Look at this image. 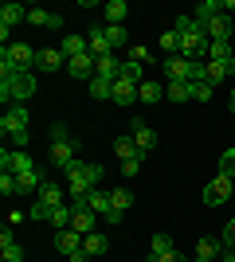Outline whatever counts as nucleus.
<instances>
[{"instance_id":"ddd939ff","label":"nucleus","mask_w":235,"mask_h":262,"mask_svg":"<svg viewBox=\"0 0 235 262\" xmlns=\"http://www.w3.org/2000/svg\"><path fill=\"white\" fill-rule=\"evenodd\" d=\"M220 254H224V243L216 239V235H204L196 243V262H220Z\"/></svg>"},{"instance_id":"72a5a7b5","label":"nucleus","mask_w":235,"mask_h":262,"mask_svg":"<svg viewBox=\"0 0 235 262\" xmlns=\"http://www.w3.org/2000/svg\"><path fill=\"white\" fill-rule=\"evenodd\" d=\"M165 98H168V102H192L188 82H165Z\"/></svg>"},{"instance_id":"a878e982","label":"nucleus","mask_w":235,"mask_h":262,"mask_svg":"<svg viewBox=\"0 0 235 262\" xmlns=\"http://www.w3.org/2000/svg\"><path fill=\"white\" fill-rule=\"evenodd\" d=\"M59 51L67 55V59L87 55V51H90V39H82V35H63V39H59Z\"/></svg>"},{"instance_id":"39448f33","label":"nucleus","mask_w":235,"mask_h":262,"mask_svg":"<svg viewBox=\"0 0 235 262\" xmlns=\"http://www.w3.org/2000/svg\"><path fill=\"white\" fill-rule=\"evenodd\" d=\"M231 192H235L231 176H216V180H208V188H204V204H208V208H220V204L231 200Z\"/></svg>"},{"instance_id":"e433bc0d","label":"nucleus","mask_w":235,"mask_h":262,"mask_svg":"<svg viewBox=\"0 0 235 262\" xmlns=\"http://www.w3.org/2000/svg\"><path fill=\"white\" fill-rule=\"evenodd\" d=\"M118 78H130V82H137V86H141V82H145V78H141V63H134V59H122V71H118Z\"/></svg>"},{"instance_id":"a18cd8bd","label":"nucleus","mask_w":235,"mask_h":262,"mask_svg":"<svg viewBox=\"0 0 235 262\" xmlns=\"http://www.w3.org/2000/svg\"><path fill=\"white\" fill-rule=\"evenodd\" d=\"M87 180H90V188L102 184V164H87Z\"/></svg>"},{"instance_id":"de8ad7c7","label":"nucleus","mask_w":235,"mask_h":262,"mask_svg":"<svg viewBox=\"0 0 235 262\" xmlns=\"http://www.w3.org/2000/svg\"><path fill=\"white\" fill-rule=\"evenodd\" d=\"M130 59H134V63H149V51H145V47H134V43H130Z\"/></svg>"},{"instance_id":"c03bdc74","label":"nucleus","mask_w":235,"mask_h":262,"mask_svg":"<svg viewBox=\"0 0 235 262\" xmlns=\"http://www.w3.org/2000/svg\"><path fill=\"white\" fill-rule=\"evenodd\" d=\"M220 243H224V251H235V219L224 227V235H220Z\"/></svg>"},{"instance_id":"c756f323","label":"nucleus","mask_w":235,"mask_h":262,"mask_svg":"<svg viewBox=\"0 0 235 262\" xmlns=\"http://www.w3.org/2000/svg\"><path fill=\"white\" fill-rule=\"evenodd\" d=\"M118 71H122V59L118 55H106V59H98V67H94V78H118Z\"/></svg>"},{"instance_id":"7ed1b4c3","label":"nucleus","mask_w":235,"mask_h":262,"mask_svg":"<svg viewBox=\"0 0 235 262\" xmlns=\"http://www.w3.org/2000/svg\"><path fill=\"white\" fill-rule=\"evenodd\" d=\"M0 168L12 172V176H24V172H32V168H39V164L24 153V149H4V153H0Z\"/></svg>"},{"instance_id":"f3484780","label":"nucleus","mask_w":235,"mask_h":262,"mask_svg":"<svg viewBox=\"0 0 235 262\" xmlns=\"http://www.w3.org/2000/svg\"><path fill=\"white\" fill-rule=\"evenodd\" d=\"M177 247H173V235H165V231H157L153 235V247H149L145 262H165V254H173Z\"/></svg>"},{"instance_id":"9d476101","label":"nucleus","mask_w":235,"mask_h":262,"mask_svg":"<svg viewBox=\"0 0 235 262\" xmlns=\"http://www.w3.org/2000/svg\"><path fill=\"white\" fill-rule=\"evenodd\" d=\"M39 204H44V208H51V211L63 208V204H71V200H67V188L55 184V180H47V184L39 188Z\"/></svg>"},{"instance_id":"864d4df0","label":"nucleus","mask_w":235,"mask_h":262,"mask_svg":"<svg viewBox=\"0 0 235 262\" xmlns=\"http://www.w3.org/2000/svg\"><path fill=\"white\" fill-rule=\"evenodd\" d=\"M227 106H231V114H235V86H231V94H227Z\"/></svg>"},{"instance_id":"412c9836","label":"nucleus","mask_w":235,"mask_h":262,"mask_svg":"<svg viewBox=\"0 0 235 262\" xmlns=\"http://www.w3.org/2000/svg\"><path fill=\"white\" fill-rule=\"evenodd\" d=\"M16 184H20V196H39V188H44L47 180H44V172H39V168H32V172L16 176Z\"/></svg>"},{"instance_id":"9b49d317","label":"nucleus","mask_w":235,"mask_h":262,"mask_svg":"<svg viewBox=\"0 0 235 262\" xmlns=\"http://www.w3.org/2000/svg\"><path fill=\"white\" fill-rule=\"evenodd\" d=\"M94 67H98V59L94 55H75V59H67V75L71 78H94Z\"/></svg>"},{"instance_id":"f257e3e1","label":"nucleus","mask_w":235,"mask_h":262,"mask_svg":"<svg viewBox=\"0 0 235 262\" xmlns=\"http://www.w3.org/2000/svg\"><path fill=\"white\" fill-rule=\"evenodd\" d=\"M173 32L180 35V59H188V63L208 59V35H204V28L192 20V16H177Z\"/></svg>"},{"instance_id":"49530a36","label":"nucleus","mask_w":235,"mask_h":262,"mask_svg":"<svg viewBox=\"0 0 235 262\" xmlns=\"http://www.w3.org/2000/svg\"><path fill=\"white\" fill-rule=\"evenodd\" d=\"M51 141H71V133H67V125H63V121H55V125H51Z\"/></svg>"},{"instance_id":"a211bd4d","label":"nucleus","mask_w":235,"mask_h":262,"mask_svg":"<svg viewBox=\"0 0 235 262\" xmlns=\"http://www.w3.org/2000/svg\"><path fill=\"white\" fill-rule=\"evenodd\" d=\"M55 251L71 258L75 251H82V235H78V231H71V227H67V231H55Z\"/></svg>"},{"instance_id":"f03ea898","label":"nucleus","mask_w":235,"mask_h":262,"mask_svg":"<svg viewBox=\"0 0 235 262\" xmlns=\"http://www.w3.org/2000/svg\"><path fill=\"white\" fill-rule=\"evenodd\" d=\"M35 94V75L32 71H20L12 78H0V98L4 102H28Z\"/></svg>"},{"instance_id":"bb28decb","label":"nucleus","mask_w":235,"mask_h":262,"mask_svg":"<svg viewBox=\"0 0 235 262\" xmlns=\"http://www.w3.org/2000/svg\"><path fill=\"white\" fill-rule=\"evenodd\" d=\"M220 12H224V4H220V0H204V4H196V12H192V20H196V24L204 28V24H212L216 16H220Z\"/></svg>"},{"instance_id":"7c9ffc66","label":"nucleus","mask_w":235,"mask_h":262,"mask_svg":"<svg viewBox=\"0 0 235 262\" xmlns=\"http://www.w3.org/2000/svg\"><path fill=\"white\" fill-rule=\"evenodd\" d=\"M114 153H118V161H134V157H145L141 149H137L134 137H118V141H114Z\"/></svg>"},{"instance_id":"09e8293b","label":"nucleus","mask_w":235,"mask_h":262,"mask_svg":"<svg viewBox=\"0 0 235 262\" xmlns=\"http://www.w3.org/2000/svg\"><path fill=\"white\" fill-rule=\"evenodd\" d=\"M71 262H90V254L87 251H75V254H71Z\"/></svg>"},{"instance_id":"0eeeda50","label":"nucleus","mask_w":235,"mask_h":262,"mask_svg":"<svg viewBox=\"0 0 235 262\" xmlns=\"http://www.w3.org/2000/svg\"><path fill=\"white\" fill-rule=\"evenodd\" d=\"M35 67L39 71H67V55L59 51V47H39V55H35Z\"/></svg>"},{"instance_id":"aec40b11","label":"nucleus","mask_w":235,"mask_h":262,"mask_svg":"<svg viewBox=\"0 0 235 262\" xmlns=\"http://www.w3.org/2000/svg\"><path fill=\"white\" fill-rule=\"evenodd\" d=\"M82 251H87L90 258H102V254L110 251V239H106L102 231H90V235H82Z\"/></svg>"},{"instance_id":"b1692460","label":"nucleus","mask_w":235,"mask_h":262,"mask_svg":"<svg viewBox=\"0 0 235 262\" xmlns=\"http://www.w3.org/2000/svg\"><path fill=\"white\" fill-rule=\"evenodd\" d=\"M125 16H130V4H125V0L102 4V24H125Z\"/></svg>"},{"instance_id":"20e7f679","label":"nucleus","mask_w":235,"mask_h":262,"mask_svg":"<svg viewBox=\"0 0 235 262\" xmlns=\"http://www.w3.org/2000/svg\"><path fill=\"white\" fill-rule=\"evenodd\" d=\"M35 55H39V51L28 47V43H8L4 51H0V59H8L16 71H32V67H35Z\"/></svg>"},{"instance_id":"8fccbe9b","label":"nucleus","mask_w":235,"mask_h":262,"mask_svg":"<svg viewBox=\"0 0 235 262\" xmlns=\"http://www.w3.org/2000/svg\"><path fill=\"white\" fill-rule=\"evenodd\" d=\"M165 262H188V258H184L180 251H173V254H165Z\"/></svg>"},{"instance_id":"ea45409f","label":"nucleus","mask_w":235,"mask_h":262,"mask_svg":"<svg viewBox=\"0 0 235 262\" xmlns=\"http://www.w3.org/2000/svg\"><path fill=\"white\" fill-rule=\"evenodd\" d=\"M188 90H192V102H208L216 86H208V82H188Z\"/></svg>"},{"instance_id":"5fc2aeb1","label":"nucleus","mask_w":235,"mask_h":262,"mask_svg":"<svg viewBox=\"0 0 235 262\" xmlns=\"http://www.w3.org/2000/svg\"><path fill=\"white\" fill-rule=\"evenodd\" d=\"M227 75H235V59H227Z\"/></svg>"},{"instance_id":"f704fd0d","label":"nucleus","mask_w":235,"mask_h":262,"mask_svg":"<svg viewBox=\"0 0 235 262\" xmlns=\"http://www.w3.org/2000/svg\"><path fill=\"white\" fill-rule=\"evenodd\" d=\"M106 39H110V47H125V43H130L125 24H106Z\"/></svg>"},{"instance_id":"f8f14e48","label":"nucleus","mask_w":235,"mask_h":262,"mask_svg":"<svg viewBox=\"0 0 235 262\" xmlns=\"http://www.w3.org/2000/svg\"><path fill=\"white\" fill-rule=\"evenodd\" d=\"M90 55H94V59H106V55H114L110 39H106V24H90Z\"/></svg>"},{"instance_id":"473e14b6","label":"nucleus","mask_w":235,"mask_h":262,"mask_svg":"<svg viewBox=\"0 0 235 262\" xmlns=\"http://www.w3.org/2000/svg\"><path fill=\"white\" fill-rule=\"evenodd\" d=\"M71 219H75V208H71V204H63V208L51 211V219H47V223H51L55 231H67V227H71Z\"/></svg>"},{"instance_id":"4be33fe9","label":"nucleus","mask_w":235,"mask_h":262,"mask_svg":"<svg viewBox=\"0 0 235 262\" xmlns=\"http://www.w3.org/2000/svg\"><path fill=\"white\" fill-rule=\"evenodd\" d=\"M231 32H235V24L227 20L224 12H220L212 24H204V35H208V39H231Z\"/></svg>"},{"instance_id":"37998d69","label":"nucleus","mask_w":235,"mask_h":262,"mask_svg":"<svg viewBox=\"0 0 235 262\" xmlns=\"http://www.w3.org/2000/svg\"><path fill=\"white\" fill-rule=\"evenodd\" d=\"M141 161H145V157H134V161H122V164H118V172H122V176H137Z\"/></svg>"},{"instance_id":"cd10ccee","label":"nucleus","mask_w":235,"mask_h":262,"mask_svg":"<svg viewBox=\"0 0 235 262\" xmlns=\"http://www.w3.org/2000/svg\"><path fill=\"white\" fill-rule=\"evenodd\" d=\"M20 20H28V8H24V4H4V8H0V28L12 32Z\"/></svg>"},{"instance_id":"79ce46f5","label":"nucleus","mask_w":235,"mask_h":262,"mask_svg":"<svg viewBox=\"0 0 235 262\" xmlns=\"http://www.w3.org/2000/svg\"><path fill=\"white\" fill-rule=\"evenodd\" d=\"M220 176H231L235 180V149H227V153L220 157Z\"/></svg>"},{"instance_id":"6e6552de","label":"nucleus","mask_w":235,"mask_h":262,"mask_svg":"<svg viewBox=\"0 0 235 262\" xmlns=\"http://www.w3.org/2000/svg\"><path fill=\"white\" fill-rule=\"evenodd\" d=\"M75 153H78V137H71V141H51V164H55L59 172L75 161Z\"/></svg>"},{"instance_id":"3c124183","label":"nucleus","mask_w":235,"mask_h":262,"mask_svg":"<svg viewBox=\"0 0 235 262\" xmlns=\"http://www.w3.org/2000/svg\"><path fill=\"white\" fill-rule=\"evenodd\" d=\"M220 262H235V251H224V254H220Z\"/></svg>"},{"instance_id":"4c0bfd02","label":"nucleus","mask_w":235,"mask_h":262,"mask_svg":"<svg viewBox=\"0 0 235 262\" xmlns=\"http://www.w3.org/2000/svg\"><path fill=\"white\" fill-rule=\"evenodd\" d=\"M204 71H208V86L227 82V63H204Z\"/></svg>"},{"instance_id":"603ef678","label":"nucleus","mask_w":235,"mask_h":262,"mask_svg":"<svg viewBox=\"0 0 235 262\" xmlns=\"http://www.w3.org/2000/svg\"><path fill=\"white\" fill-rule=\"evenodd\" d=\"M224 4V12H235V0H220Z\"/></svg>"},{"instance_id":"393cba45","label":"nucleus","mask_w":235,"mask_h":262,"mask_svg":"<svg viewBox=\"0 0 235 262\" xmlns=\"http://www.w3.org/2000/svg\"><path fill=\"white\" fill-rule=\"evenodd\" d=\"M137 98L145 102V106H157V102L165 98V86H161V82H157V78H145V82H141V86H137Z\"/></svg>"},{"instance_id":"4468645a","label":"nucleus","mask_w":235,"mask_h":262,"mask_svg":"<svg viewBox=\"0 0 235 262\" xmlns=\"http://www.w3.org/2000/svg\"><path fill=\"white\" fill-rule=\"evenodd\" d=\"M87 208L94 211V215H102V219H106V215L114 211V200H110V192H102V188H90V192H87Z\"/></svg>"},{"instance_id":"423d86ee","label":"nucleus","mask_w":235,"mask_h":262,"mask_svg":"<svg viewBox=\"0 0 235 262\" xmlns=\"http://www.w3.org/2000/svg\"><path fill=\"white\" fill-rule=\"evenodd\" d=\"M0 133H4V137L28 133V106H8V114L0 118Z\"/></svg>"},{"instance_id":"5701e85b","label":"nucleus","mask_w":235,"mask_h":262,"mask_svg":"<svg viewBox=\"0 0 235 262\" xmlns=\"http://www.w3.org/2000/svg\"><path fill=\"white\" fill-rule=\"evenodd\" d=\"M134 98H137V82L114 78V102H118V106H134Z\"/></svg>"},{"instance_id":"2eb2a0df","label":"nucleus","mask_w":235,"mask_h":262,"mask_svg":"<svg viewBox=\"0 0 235 262\" xmlns=\"http://www.w3.org/2000/svg\"><path fill=\"white\" fill-rule=\"evenodd\" d=\"M28 24H35V28H51V32H59V28H63V16H59V12H47V8H28Z\"/></svg>"},{"instance_id":"c9c22d12","label":"nucleus","mask_w":235,"mask_h":262,"mask_svg":"<svg viewBox=\"0 0 235 262\" xmlns=\"http://www.w3.org/2000/svg\"><path fill=\"white\" fill-rule=\"evenodd\" d=\"M130 137H134V141H137V149H141V153H149V149H153V145H157V133L149 129V125H141V129H134V133H130Z\"/></svg>"},{"instance_id":"1a4fd4ad","label":"nucleus","mask_w":235,"mask_h":262,"mask_svg":"<svg viewBox=\"0 0 235 262\" xmlns=\"http://www.w3.org/2000/svg\"><path fill=\"white\" fill-rule=\"evenodd\" d=\"M161 67H165V82H188V59H180V55H165L161 59Z\"/></svg>"},{"instance_id":"6ab92c4d","label":"nucleus","mask_w":235,"mask_h":262,"mask_svg":"<svg viewBox=\"0 0 235 262\" xmlns=\"http://www.w3.org/2000/svg\"><path fill=\"white\" fill-rule=\"evenodd\" d=\"M0 258H4V262H24V247L12 239V231H8V227L0 231Z\"/></svg>"},{"instance_id":"58836bf2","label":"nucleus","mask_w":235,"mask_h":262,"mask_svg":"<svg viewBox=\"0 0 235 262\" xmlns=\"http://www.w3.org/2000/svg\"><path fill=\"white\" fill-rule=\"evenodd\" d=\"M110 200H114V208H118V211H130V208H134V192H130V188L110 192Z\"/></svg>"},{"instance_id":"a19ab883","label":"nucleus","mask_w":235,"mask_h":262,"mask_svg":"<svg viewBox=\"0 0 235 262\" xmlns=\"http://www.w3.org/2000/svg\"><path fill=\"white\" fill-rule=\"evenodd\" d=\"M0 192H4V196H20V184H16L12 172H0Z\"/></svg>"},{"instance_id":"dca6fc26","label":"nucleus","mask_w":235,"mask_h":262,"mask_svg":"<svg viewBox=\"0 0 235 262\" xmlns=\"http://www.w3.org/2000/svg\"><path fill=\"white\" fill-rule=\"evenodd\" d=\"M227 59H235L231 39H208V59L204 63H227Z\"/></svg>"},{"instance_id":"c85d7f7f","label":"nucleus","mask_w":235,"mask_h":262,"mask_svg":"<svg viewBox=\"0 0 235 262\" xmlns=\"http://www.w3.org/2000/svg\"><path fill=\"white\" fill-rule=\"evenodd\" d=\"M98 227V215L90 208H82V211H75V219H71V231H78V235H90V231Z\"/></svg>"},{"instance_id":"2f4dec72","label":"nucleus","mask_w":235,"mask_h":262,"mask_svg":"<svg viewBox=\"0 0 235 262\" xmlns=\"http://www.w3.org/2000/svg\"><path fill=\"white\" fill-rule=\"evenodd\" d=\"M90 98L114 102V82H110V78H90Z\"/></svg>"}]
</instances>
